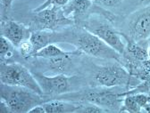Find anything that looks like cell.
<instances>
[{
    "label": "cell",
    "mask_w": 150,
    "mask_h": 113,
    "mask_svg": "<svg viewBox=\"0 0 150 113\" xmlns=\"http://www.w3.org/2000/svg\"><path fill=\"white\" fill-rule=\"evenodd\" d=\"M54 41L56 43H68L75 46L76 50L89 57L116 61L121 63L122 55L112 49L98 36L81 26H70L58 31H54Z\"/></svg>",
    "instance_id": "obj_1"
},
{
    "label": "cell",
    "mask_w": 150,
    "mask_h": 113,
    "mask_svg": "<svg viewBox=\"0 0 150 113\" xmlns=\"http://www.w3.org/2000/svg\"><path fill=\"white\" fill-rule=\"evenodd\" d=\"M127 89L122 87L90 86L70 92L54 99H61L71 102H86L98 105L107 111H120L122 99V93Z\"/></svg>",
    "instance_id": "obj_2"
},
{
    "label": "cell",
    "mask_w": 150,
    "mask_h": 113,
    "mask_svg": "<svg viewBox=\"0 0 150 113\" xmlns=\"http://www.w3.org/2000/svg\"><path fill=\"white\" fill-rule=\"evenodd\" d=\"M91 79L93 86L122 87L127 90L135 87L141 82L130 75L127 69L116 61L106 65L97 66L93 69Z\"/></svg>",
    "instance_id": "obj_3"
},
{
    "label": "cell",
    "mask_w": 150,
    "mask_h": 113,
    "mask_svg": "<svg viewBox=\"0 0 150 113\" xmlns=\"http://www.w3.org/2000/svg\"><path fill=\"white\" fill-rule=\"evenodd\" d=\"M0 95L10 113H27L35 106L47 101V97L29 88L3 83L0 85Z\"/></svg>",
    "instance_id": "obj_4"
},
{
    "label": "cell",
    "mask_w": 150,
    "mask_h": 113,
    "mask_svg": "<svg viewBox=\"0 0 150 113\" xmlns=\"http://www.w3.org/2000/svg\"><path fill=\"white\" fill-rule=\"evenodd\" d=\"M98 15L97 17H93L91 14L81 27L98 36L105 44L122 55L125 51V43L122 39L121 32L115 28L114 23L108 19L103 15Z\"/></svg>",
    "instance_id": "obj_5"
},
{
    "label": "cell",
    "mask_w": 150,
    "mask_h": 113,
    "mask_svg": "<svg viewBox=\"0 0 150 113\" xmlns=\"http://www.w3.org/2000/svg\"><path fill=\"white\" fill-rule=\"evenodd\" d=\"M0 80L3 84L26 87L43 95V92L32 71L20 62L0 63Z\"/></svg>",
    "instance_id": "obj_6"
},
{
    "label": "cell",
    "mask_w": 150,
    "mask_h": 113,
    "mask_svg": "<svg viewBox=\"0 0 150 113\" xmlns=\"http://www.w3.org/2000/svg\"><path fill=\"white\" fill-rule=\"evenodd\" d=\"M74 22L67 17L60 6H50L39 12H33L30 22L28 26L31 30L58 31L70 26H73Z\"/></svg>",
    "instance_id": "obj_7"
},
{
    "label": "cell",
    "mask_w": 150,
    "mask_h": 113,
    "mask_svg": "<svg viewBox=\"0 0 150 113\" xmlns=\"http://www.w3.org/2000/svg\"><path fill=\"white\" fill-rule=\"evenodd\" d=\"M32 73L43 92V95L47 97V101L64 93L73 92L74 81L78 79V77H70L66 74L47 76L39 71H32Z\"/></svg>",
    "instance_id": "obj_8"
},
{
    "label": "cell",
    "mask_w": 150,
    "mask_h": 113,
    "mask_svg": "<svg viewBox=\"0 0 150 113\" xmlns=\"http://www.w3.org/2000/svg\"><path fill=\"white\" fill-rule=\"evenodd\" d=\"M120 32L133 41H146L150 37V6L131 13L125 22V31Z\"/></svg>",
    "instance_id": "obj_9"
},
{
    "label": "cell",
    "mask_w": 150,
    "mask_h": 113,
    "mask_svg": "<svg viewBox=\"0 0 150 113\" xmlns=\"http://www.w3.org/2000/svg\"><path fill=\"white\" fill-rule=\"evenodd\" d=\"M31 29L28 25L12 20L1 21V35L11 42L14 47H18L24 40L29 39Z\"/></svg>",
    "instance_id": "obj_10"
},
{
    "label": "cell",
    "mask_w": 150,
    "mask_h": 113,
    "mask_svg": "<svg viewBox=\"0 0 150 113\" xmlns=\"http://www.w3.org/2000/svg\"><path fill=\"white\" fill-rule=\"evenodd\" d=\"M93 7V0H71L63 6V10L67 17L72 19L75 25L81 27L83 22L92 14Z\"/></svg>",
    "instance_id": "obj_11"
},
{
    "label": "cell",
    "mask_w": 150,
    "mask_h": 113,
    "mask_svg": "<svg viewBox=\"0 0 150 113\" xmlns=\"http://www.w3.org/2000/svg\"><path fill=\"white\" fill-rule=\"evenodd\" d=\"M46 113L53 112H77L79 108V102L65 101L61 99H51L42 103Z\"/></svg>",
    "instance_id": "obj_12"
},
{
    "label": "cell",
    "mask_w": 150,
    "mask_h": 113,
    "mask_svg": "<svg viewBox=\"0 0 150 113\" xmlns=\"http://www.w3.org/2000/svg\"><path fill=\"white\" fill-rule=\"evenodd\" d=\"M30 40L32 43L35 54L44 48L45 46L54 44V31L48 30H32Z\"/></svg>",
    "instance_id": "obj_13"
},
{
    "label": "cell",
    "mask_w": 150,
    "mask_h": 113,
    "mask_svg": "<svg viewBox=\"0 0 150 113\" xmlns=\"http://www.w3.org/2000/svg\"><path fill=\"white\" fill-rule=\"evenodd\" d=\"M18 56L21 57L17 48L14 47L6 37L1 36V50H0L1 62H14V58Z\"/></svg>",
    "instance_id": "obj_14"
},
{
    "label": "cell",
    "mask_w": 150,
    "mask_h": 113,
    "mask_svg": "<svg viewBox=\"0 0 150 113\" xmlns=\"http://www.w3.org/2000/svg\"><path fill=\"white\" fill-rule=\"evenodd\" d=\"M73 52V51H72ZM72 52H66L62 50L59 46L55 44H50L41 50H40L36 54L34 58H41V59H52L56 57H61L72 53Z\"/></svg>",
    "instance_id": "obj_15"
},
{
    "label": "cell",
    "mask_w": 150,
    "mask_h": 113,
    "mask_svg": "<svg viewBox=\"0 0 150 113\" xmlns=\"http://www.w3.org/2000/svg\"><path fill=\"white\" fill-rule=\"evenodd\" d=\"M17 50L21 55V58L23 60L29 61L30 59H34L35 57V51H34L32 43L30 42V39L24 40L17 47Z\"/></svg>",
    "instance_id": "obj_16"
},
{
    "label": "cell",
    "mask_w": 150,
    "mask_h": 113,
    "mask_svg": "<svg viewBox=\"0 0 150 113\" xmlns=\"http://www.w3.org/2000/svg\"><path fill=\"white\" fill-rule=\"evenodd\" d=\"M77 112L94 113V112H107V110L94 103L86 102H79V108H78Z\"/></svg>",
    "instance_id": "obj_17"
},
{
    "label": "cell",
    "mask_w": 150,
    "mask_h": 113,
    "mask_svg": "<svg viewBox=\"0 0 150 113\" xmlns=\"http://www.w3.org/2000/svg\"><path fill=\"white\" fill-rule=\"evenodd\" d=\"M93 2L95 5L111 12L112 9L121 6L123 0H93Z\"/></svg>",
    "instance_id": "obj_18"
},
{
    "label": "cell",
    "mask_w": 150,
    "mask_h": 113,
    "mask_svg": "<svg viewBox=\"0 0 150 113\" xmlns=\"http://www.w3.org/2000/svg\"><path fill=\"white\" fill-rule=\"evenodd\" d=\"M71 0H46L44 3H42L40 6H38L33 10V12H39L43 9H46L50 6H60L63 7L67 5Z\"/></svg>",
    "instance_id": "obj_19"
},
{
    "label": "cell",
    "mask_w": 150,
    "mask_h": 113,
    "mask_svg": "<svg viewBox=\"0 0 150 113\" xmlns=\"http://www.w3.org/2000/svg\"><path fill=\"white\" fill-rule=\"evenodd\" d=\"M1 1V15L2 20H8L12 6L14 0H0Z\"/></svg>",
    "instance_id": "obj_20"
},
{
    "label": "cell",
    "mask_w": 150,
    "mask_h": 113,
    "mask_svg": "<svg viewBox=\"0 0 150 113\" xmlns=\"http://www.w3.org/2000/svg\"><path fill=\"white\" fill-rule=\"evenodd\" d=\"M29 112H33V113H46L45 109H44V107H43L42 104H40V105L35 106V107L32 108Z\"/></svg>",
    "instance_id": "obj_21"
},
{
    "label": "cell",
    "mask_w": 150,
    "mask_h": 113,
    "mask_svg": "<svg viewBox=\"0 0 150 113\" xmlns=\"http://www.w3.org/2000/svg\"><path fill=\"white\" fill-rule=\"evenodd\" d=\"M142 1H146V2H150V0H142Z\"/></svg>",
    "instance_id": "obj_22"
}]
</instances>
